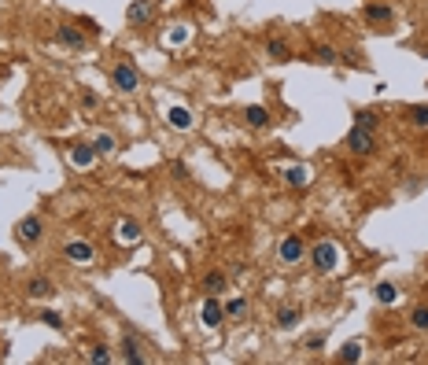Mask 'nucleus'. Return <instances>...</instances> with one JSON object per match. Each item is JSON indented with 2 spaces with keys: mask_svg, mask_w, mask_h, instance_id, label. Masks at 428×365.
Segmentation results:
<instances>
[{
  "mask_svg": "<svg viewBox=\"0 0 428 365\" xmlns=\"http://www.w3.org/2000/svg\"><path fill=\"white\" fill-rule=\"evenodd\" d=\"M344 63H347V67H362V56H358V52H344Z\"/></svg>",
  "mask_w": 428,
  "mask_h": 365,
  "instance_id": "7c9ffc66",
  "label": "nucleus"
},
{
  "mask_svg": "<svg viewBox=\"0 0 428 365\" xmlns=\"http://www.w3.org/2000/svg\"><path fill=\"white\" fill-rule=\"evenodd\" d=\"M244 122H248L251 130H266V126H270V111H266L262 103H251V107H244Z\"/></svg>",
  "mask_w": 428,
  "mask_h": 365,
  "instance_id": "f8f14e48",
  "label": "nucleus"
},
{
  "mask_svg": "<svg viewBox=\"0 0 428 365\" xmlns=\"http://www.w3.org/2000/svg\"><path fill=\"white\" fill-rule=\"evenodd\" d=\"M122 351H126V362H130V365H144V354H141V347H137V339L122 336Z\"/></svg>",
  "mask_w": 428,
  "mask_h": 365,
  "instance_id": "4be33fe9",
  "label": "nucleus"
},
{
  "mask_svg": "<svg viewBox=\"0 0 428 365\" xmlns=\"http://www.w3.org/2000/svg\"><path fill=\"white\" fill-rule=\"evenodd\" d=\"M37 321H45L48 328H63V317L56 314V310H41V314H37Z\"/></svg>",
  "mask_w": 428,
  "mask_h": 365,
  "instance_id": "c85d7f7f",
  "label": "nucleus"
},
{
  "mask_svg": "<svg viewBox=\"0 0 428 365\" xmlns=\"http://www.w3.org/2000/svg\"><path fill=\"white\" fill-rule=\"evenodd\" d=\"M111 85H115L119 92L130 96V92L141 89V74H137L133 63H115V67H111Z\"/></svg>",
  "mask_w": 428,
  "mask_h": 365,
  "instance_id": "f03ea898",
  "label": "nucleus"
},
{
  "mask_svg": "<svg viewBox=\"0 0 428 365\" xmlns=\"http://www.w3.org/2000/svg\"><path fill=\"white\" fill-rule=\"evenodd\" d=\"M340 362H362V343L358 339H351V343H344V347H340Z\"/></svg>",
  "mask_w": 428,
  "mask_h": 365,
  "instance_id": "412c9836",
  "label": "nucleus"
},
{
  "mask_svg": "<svg viewBox=\"0 0 428 365\" xmlns=\"http://www.w3.org/2000/svg\"><path fill=\"white\" fill-rule=\"evenodd\" d=\"M266 56L277 59V63H288V59H292V48H288V41L270 37V41H266Z\"/></svg>",
  "mask_w": 428,
  "mask_h": 365,
  "instance_id": "2eb2a0df",
  "label": "nucleus"
},
{
  "mask_svg": "<svg viewBox=\"0 0 428 365\" xmlns=\"http://www.w3.org/2000/svg\"><path fill=\"white\" fill-rule=\"evenodd\" d=\"M347 152L351 155H373L377 152V137H373V130H362V126H351V133L344 137Z\"/></svg>",
  "mask_w": 428,
  "mask_h": 365,
  "instance_id": "7ed1b4c3",
  "label": "nucleus"
},
{
  "mask_svg": "<svg viewBox=\"0 0 428 365\" xmlns=\"http://www.w3.org/2000/svg\"><path fill=\"white\" fill-rule=\"evenodd\" d=\"M314 59H318V63H340V52H336L333 45H318V48H314Z\"/></svg>",
  "mask_w": 428,
  "mask_h": 365,
  "instance_id": "bb28decb",
  "label": "nucleus"
},
{
  "mask_svg": "<svg viewBox=\"0 0 428 365\" xmlns=\"http://www.w3.org/2000/svg\"><path fill=\"white\" fill-rule=\"evenodd\" d=\"M93 148H96V152H100V155H111V152H115V148H119V141H115V137H111V133H96V141H93Z\"/></svg>",
  "mask_w": 428,
  "mask_h": 365,
  "instance_id": "b1692460",
  "label": "nucleus"
},
{
  "mask_svg": "<svg viewBox=\"0 0 428 365\" xmlns=\"http://www.w3.org/2000/svg\"><path fill=\"white\" fill-rule=\"evenodd\" d=\"M373 299H377L380 306H388V303H395V299H399V288H395L391 281H380L377 288H373Z\"/></svg>",
  "mask_w": 428,
  "mask_h": 365,
  "instance_id": "a211bd4d",
  "label": "nucleus"
},
{
  "mask_svg": "<svg viewBox=\"0 0 428 365\" xmlns=\"http://www.w3.org/2000/svg\"><path fill=\"white\" fill-rule=\"evenodd\" d=\"M226 273H207V277H203V292H207V295H222V292H226Z\"/></svg>",
  "mask_w": 428,
  "mask_h": 365,
  "instance_id": "aec40b11",
  "label": "nucleus"
},
{
  "mask_svg": "<svg viewBox=\"0 0 428 365\" xmlns=\"http://www.w3.org/2000/svg\"><path fill=\"white\" fill-rule=\"evenodd\" d=\"M15 236H19L23 244H41V240H45V221H41L37 214H26V218H19Z\"/></svg>",
  "mask_w": 428,
  "mask_h": 365,
  "instance_id": "0eeeda50",
  "label": "nucleus"
},
{
  "mask_svg": "<svg viewBox=\"0 0 428 365\" xmlns=\"http://www.w3.org/2000/svg\"><path fill=\"white\" fill-rule=\"evenodd\" d=\"M63 259L74 262V266H93L96 262V248L85 240H67L63 244Z\"/></svg>",
  "mask_w": 428,
  "mask_h": 365,
  "instance_id": "423d86ee",
  "label": "nucleus"
},
{
  "mask_svg": "<svg viewBox=\"0 0 428 365\" xmlns=\"http://www.w3.org/2000/svg\"><path fill=\"white\" fill-rule=\"evenodd\" d=\"M166 126H170V130H177V133H185V130L196 126V115H192L188 107H170V111H166Z\"/></svg>",
  "mask_w": 428,
  "mask_h": 365,
  "instance_id": "9d476101",
  "label": "nucleus"
},
{
  "mask_svg": "<svg viewBox=\"0 0 428 365\" xmlns=\"http://www.w3.org/2000/svg\"><path fill=\"white\" fill-rule=\"evenodd\" d=\"M155 15H159V0H133L126 8V23L130 26H148Z\"/></svg>",
  "mask_w": 428,
  "mask_h": 365,
  "instance_id": "39448f33",
  "label": "nucleus"
},
{
  "mask_svg": "<svg viewBox=\"0 0 428 365\" xmlns=\"http://www.w3.org/2000/svg\"><path fill=\"white\" fill-rule=\"evenodd\" d=\"M52 292H56V288H52L48 277H30V281H26V295L30 299H48Z\"/></svg>",
  "mask_w": 428,
  "mask_h": 365,
  "instance_id": "4468645a",
  "label": "nucleus"
},
{
  "mask_svg": "<svg viewBox=\"0 0 428 365\" xmlns=\"http://www.w3.org/2000/svg\"><path fill=\"white\" fill-rule=\"evenodd\" d=\"M89 362H100V365H107V362H111V351L96 343V347H89Z\"/></svg>",
  "mask_w": 428,
  "mask_h": 365,
  "instance_id": "c756f323",
  "label": "nucleus"
},
{
  "mask_svg": "<svg viewBox=\"0 0 428 365\" xmlns=\"http://www.w3.org/2000/svg\"><path fill=\"white\" fill-rule=\"evenodd\" d=\"M299 317H303V310H299V306H284L281 310V314H277V328H295L299 325Z\"/></svg>",
  "mask_w": 428,
  "mask_h": 365,
  "instance_id": "6ab92c4d",
  "label": "nucleus"
},
{
  "mask_svg": "<svg viewBox=\"0 0 428 365\" xmlns=\"http://www.w3.org/2000/svg\"><path fill=\"white\" fill-rule=\"evenodd\" d=\"M200 321H203V328H218L226 321V306L218 303V295H207V303L200 306Z\"/></svg>",
  "mask_w": 428,
  "mask_h": 365,
  "instance_id": "6e6552de",
  "label": "nucleus"
},
{
  "mask_svg": "<svg viewBox=\"0 0 428 365\" xmlns=\"http://www.w3.org/2000/svg\"><path fill=\"white\" fill-rule=\"evenodd\" d=\"M410 325L417 332H428V306H414L410 310Z\"/></svg>",
  "mask_w": 428,
  "mask_h": 365,
  "instance_id": "393cba45",
  "label": "nucleus"
},
{
  "mask_svg": "<svg viewBox=\"0 0 428 365\" xmlns=\"http://www.w3.org/2000/svg\"><path fill=\"white\" fill-rule=\"evenodd\" d=\"M410 122H414V126H428V103L410 107Z\"/></svg>",
  "mask_w": 428,
  "mask_h": 365,
  "instance_id": "cd10ccee",
  "label": "nucleus"
},
{
  "mask_svg": "<svg viewBox=\"0 0 428 365\" xmlns=\"http://www.w3.org/2000/svg\"><path fill=\"white\" fill-rule=\"evenodd\" d=\"M277 259H281L284 266H299L307 259V244H303V236H284L281 244H277Z\"/></svg>",
  "mask_w": 428,
  "mask_h": 365,
  "instance_id": "20e7f679",
  "label": "nucleus"
},
{
  "mask_svg": "<svg viewBox=\"0 0 428 365\" xmlns=\"http://www.w3.org/2000/svg\"><path fill=\"white\" fill-rule=\"evenodd\" d=\"M56 41H59V45L63 48H85V45H89V41H85V34H81V30L78 26H67V23H63L59 30H56Z\"/></svg>",
  "mask_w": 428,
  "mask_h": 365,
  "instance_id": "9b49d317",
  "label": "nucleus"
},
{
  "mask_svg": "<svg viewBox=\"0 0 428 365\" xmlns=\"http://www.w3.org/2000/svg\"><path fill=\"white\" fill-rule=\"evenodd\" d=\"M284 181H288L292 188H307V185H310V170H307L303 163H295V166L284 170Z\"/></svg>",
  "mask_w": 428,
  "mask_h": 365,
  "instance_id": "dca6fc26",
  "label": "nucleus"
},
{
  "mask_svg": "<svg viewBox=\"0 0 428 365\" xmlns=\"http://www.w3.org/2000/svg\"><path fill=\"white\" fill-rule=\"evenodd\" d=\"M362 19L369 26H391L395 23V8L391 4H366L362 8Z\"/></svg>",
  "mask_w": 428,
  "mask_h": 365,
  "instance_id": "1a4fd4ad",
  "label": "nucleus"
},
{
  "mask_svg": "<svg viewBox=\"0 0 428 365\" xmlns=\"http://www.w3.org/2000/svg\"><path fill=\"white\" fill-rule=\"evenodd\" d=\"M321 347H325V336H310L307 339V351H321Z\"/></svg>",
  "mask_w": 428,
  "mask_h": 365,
  "instance_id": "2f4dec72",
  "label": "nucleus"
},
{
  "mask_svg": "<svg viewBox=\"0 0 428 365\" xmlns=\"http://www.w3.org/2000/svg\"><path fill=\"white\" fill-rule=\"evenodd\" d=\"M96 155H100V152H96L93 144H74V148H70V163H74V166H93Z\"/></svg>",
  "mask_w": 428,
  "mask_h": 365,
  "instance_id": "ddd939ff",
  "label": "nucleus"
},
{
  "mask_svg": "<svg viewBox=\"0 0 428 365\" xmlns=\"http://www.w3.org/2000/svg\"><path fill=\"white\" fill-rule=\"evenodd\" d=\"M307 259H310V266H314L318 273H333L340 266V248L333 240H318L314 248L307 251Z\"/></svg>",
  "mask_w": 428,
  "mask_h": 365,
  "instance_id": "f257e3e1",
  "label": "nucleus"
},
{
  "mask_svg": "<svg viewBox=\"0 0 428 365\" xmlns=\"http://www.w3.org/2000/svg\"><path fill=\"white\" fill-rule=\"evenodd\" d=\"M377 122H380V115L373 111V107H366V111L355 115V126H362V130H377Z\"/></svg>",
  "mask_w": 428,
  "mask_h": 365,
  "instance_id": "5701e85b",
  "label": "nucleus"
},
{
  "mask_svg": "<svg viewBox=\"0 0 428 365\" xmlns=\"http://www.w3.org/2000/svg\"><path fill=\"white\" fill-rule=\"evenodd\" d=\"M115 233H119V240H122V244H137V240H141V225H137L133 218H122Z\"/></svg>",
  "mask_w": 428,
  "mask_h": 365,
  "instance_id": "f3484780",
  "label": "nucleus"
},
{
  "mask_svg": "<svg viewBox=\"0 0 428 365\" xmlns=\"http://www.w3.org/2000/svg\"><path fill=\"white\" fill-rule=\"evenodd\" d=\"M244 314H248V299H229V303H226V317H233V321H237V317H244Z\"/></svg>",
  "mask_w": 428,
  "mask_h": 365,
  "instance_id": "a878e982",
  "label": "nucleus"
}]
</instances>
